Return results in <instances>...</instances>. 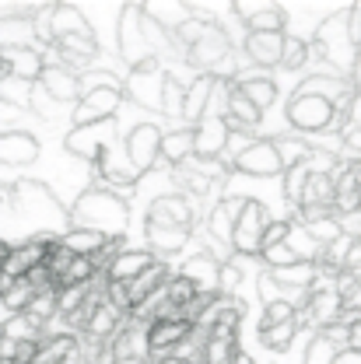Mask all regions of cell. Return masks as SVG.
<instances>
[{
  "label": "cell",
  "mask_w": 361,
  "mask_h": 364,
  "mask_svg": "<svg viewBox=\"0 0 361 364\" xmlns=\"http://www.w3.org/2000/svg\"><path fill=\"white\" fill-rule=\"evenodd\" d=\"M53 238H21V242H11L4 259H0V277L4 280H25L36 267H43L46 249H49Z\"/></svg>",
  "instance_id": "obj_9"
},
{
  "label": "cell",
  "mask_w": 361,
  "mask_h": 364,
  "mask_svg": "<svg viewBox=\"0 0 361 364\" xmlns=\"http://www.w3.org/2000/svg\"><path fill=\"white\" fill-rule=\"evenodd\" d=\"M358 7H361V4H358Z\"/></svg>",
  "instance_id": "obj_50"
},
{
  "label": "cell",
  "mask_w": 361,
  "mask_h": 364,
  "mask_svg": "<svg viewBox=\"0 0 361 364\" xmlns=\"http://www.w3.org/2000/svg\"><path fill=\"white\" fill-rule=\"evenodd\" d=\"M155 259H158V256H151L147 249H127V245H123L116 256H109V263H105L102 277L113 280V284H130V280L140 277Z\"/></svg>",
  "instance_id": "obj_16"
},
{
  "label": "cell",
  "mask_w": 361,
  "mask_h": 364,
  "mask_svg": "<svg viewBox=\"0 0 361 364\" xmlns=\"http://www.w3.org/2000/svg\"><path fill=\"white\" fill-rule=\"evenodd\" d=\"M284 119L298 136H319V134H340L344 116L316 95H291L284 105Z\"/></svg>",
  "instance_id": "obj_2"
},
{
  "label": "cell",
  "mask_w": 361,
  "mask_h": 364,
  "mask_svg": "<svg viewBox=\"0 0 361 364\" xmlns=\"http://www.w3.org/2000/svg\"><path fill=\"white\" fill-rule=\"evenodd\" d=\"M228 144V127L218 116H204L197 127H193V158H204V161H218L221 151Z\"/></svg>",
  "instance_id": "obj_15"
},
{
  "label": "cell",
  "mask_w": 361,
  "mask_h": 364,
  "mask_svg": "<svg viewBox=\"0 0 361 364\" xmlns=\"http://www.w3.org/2000/svg\"><path fill=\"white\" fill-rule=\"evenodd\" d=\"M239 210H242V196H221L218 203H211L204 235H207L211 242H218V245L228 249V238H231V228L239 221ZM228 252H231V249H228Z\"/></svg>",
  "instance_id": "obj_18"
},
{
  "label": "cell",
  "mask_w": 361,
  "mask_h": 364,
  "mask_svg": "<svg viewBox=\"0 0 361 364\" xmlns=\"http://www.w3.org/2000/svg\"><path fill=\"white\" fill-rule=\"evenodd\" d=\"M169 277H172L169 263H165V259H155V263L140 273V277H134L130 284H123V291H127V301H130V312H134V309L140 305V301H144V298H147V294H151V291H158V287H162Z\"/></svg>",
  "instance_id": "obj_24"
},
{
  "label": "cell",
  "mask_w": 361,
  "mask_h": 364,
  "mask_svg": "<svg viewBox=\"0 0 361 364\" xmlns=\"http://www.w3.org/2000/svg\"><path fill=\"white\" fill-rule=\"evenodd\" d=\"M309 172H313V158L302 161V165H295V168H284V172H281V196H284V203L291 207V214H295V207H298V196H302V186L309 179Z\"/></svg>",
  "instance_id": "obj_32"
},
{
  "label": "cell",
  "mask_w": 361,
  "mask_h": 364,
  "mask_svg": "<svg viewBox=\"0 0 361 364\" xmlns=\"http://www.w3.org/2000/svg\"><path fill=\"white\" fill-rule=\"evenodd\" d=\"M116 56L130 63V70L155 60L151 49L140 36V4H120V21H116Z\"/></svg>",
  "instance_id": "obj_7"
},
{
  "label": "cell",
  "mask_w": 361,
  "mask_h": 364,
  "mask_svg": "<svg viewBox=\"0 0 361 364\" xmlns=\"http://www.w3.org/2000/svg\"><path fill=\"white\" fill-rule=\"evenodd\" d=\"M182 95H186V88L165 74V85H162V112H165V116L182 119Z\"/></svg>",
  "instance_id": "obj_37"
},
{
  "label": "cell",
  "mask_w": 361,
  "mask_h": 364,
  "mask_svg": "<svg viewBox=\"0 0 361 364\" xmlns=\"http://www.w3.org/2000/svg\"><path fill=\"white\" fill-rule=\"evenodd\" d=\"M330 364H361V350H337Z\"/></svg>",
  "instance_id": "obj_44"
},
{
  "label": "cell",
  "mask_w": 361,
  "mask_h": 364,
  "mask_svg": "<svg viewBox=\"0 0 361 364\" xmlns=\"http://www.w3.org/2000/svg\"><path fill=\"white\" fill-rule=\"evenodd\" d=\"M0 340H4V336H0Z\"/></svg>",
  "instance_id": "obj_49"
},
{
  "label": "cell",
  "mask_w": 361,
  "mask_h": 364,
  "mask_svg": "<svg viewBox=\"0 0 361 364\" xmlns=\"http://www.w3.org/2000/svg\"><path fill=\"white\" fill-rule=\"evenodd\" d=\"M32 298H36V291H32L28 280H7L4 291H0V309H4L7 316H21V312L32 305Z\"/></svg>",
  "instance_id": "obj_31"
},
{
  "label": "cell",
  "mask_w": 361,
  "mask_h": 364,
  "mask_svg": "<svg viewBox=\"0 0 361 364\" xmlns=\"http://www.w3.org/2000/svg\"><path fill=\"white\" fill-rule=\"evenodd\" d=\"M176 273H179L182 280L193 284L197 294H218V263H214L211 256L197 252V256H189Z\"/></svg>",
  "instance_id": "obj_23"
},
{
  "label": "cell",
  "mask_w": 361,
  "mask_h": 364,
  "mask_svg": "<svg viewBox=\"0 0 361 364\" xmlns=\"http://www.w3.org/2000/svg\"><path fill=\"white\" fill-rule=\"evenodd\" d=\"M355 193H358V200H361V165L355 168Z\"/></svg>",
  "instance_id": "obj_46"
},
{
  "label": "cell",
  "mask_w": 361,
  "mask_h": 364,
  "mask_svg": "<svg viewBox=\"0 0 361 364\" xmlns=\"http://www.w3.org/2000/svg\"><path fill=\"white\" fill-rule=\"evenodd\" d=\"M281 49H284V32H246V43L239 53L253 67L273 70V67H281Z\"/></svg>",
  "instance_id": "obj_13"
},
{
  "label": "cell",
  "mask_w": 361,
  "mask_h": 364,
  "mask_svg": "<svg viewBox=\"0 0 361 364\" xmlns=\"http://www.w3.org/2000/svg\"><path fill=\"white\" fill-rule=\"evenodd\" d=\"M67 225L88 228V231H98L113 242H123L127 228H130V203L105 193V189H98V186H88L67 207Z\"/></svg>",
  "instance_id": "obj_1"
},
{
  "label": "cell",
  "mask_w": 361,
  "mask_h": 364,
  "mask_svg": "<svg viewBox=\"0 0 361 364\" xmlns=\"http://www.w3.org/2000/svg\"><path fill=\"white\" fill-rule=\"evenodd\" d=\"M36 85H39L56 105H67V109H74L78 98H81L78 74H70V70H63V67H43V74H39Z\"/></svg>",
  "instance_id": "obj_17"
},
{
  "label": "cell",
  "mask_w": 361,
  "mask_h": 364,
  "mask_svg": "<svg viewBox=\"0 0 361 364\" xmlns=\"http://www.w3.org/2000/svg\"><path fill=\"white\" fill-rule=\"evenodd\" d=\"M288 291H309L313 280H316V267L313 263H295V267H284V270H267Z\"/></svg>",
  "instance_id": "obj_33"
},
{
  "label": "cell",
  "mask_w": 361,
  "mask_h": 364,
  "mask_svg": "<svg viewBox=\"0 0 361 364\" xmlns=\"http://www.w3.org/2000/svg\"><path fill=\"white\" fill-rule=\"evenodd\" d=\"M123 109V91L116 88H91L78 98V105L70 109V127H91V123H105L116 119V112Z\"/></svg>",
  "instance_id": "obj_8"
},
{
  "label": "cell",
  "mask_w": 361,
  "mask_h": 364,
  "mask_svg": "<svg viewBox=\"0 0 361 364\" xmlns=\"http://www.w3.org/2000/svg\"><path fill=\"white\" fill-rule=\"evenodd\" d=\"M211 85H214V77H207V74H197L186 85V95H182V123L186 127H197L204 119V109H207V98H211Z\"/></svg>",
  "instance_id": "obj_25"
},
{
  "label": "cell",
  "mask_w": 361,
  "mask_h": 364,
  "mask_svg": "<svg viewBox=\"0 0 361 364\" xmlns=\"http://www.w3.org/2000/svg\"><path fill=\"white\" fill-rule=\"evenodd\" d=\"M49 36L63 39V36H91L88 18L81 11V4H49Z\"/></svg>",
  "instance_id": "obj_22"
},
{
  "label": "cell",
  "mask_w": 361,
  "mask_h": 364,
  "mask_svg": "<svg viewBox=\"0 0 361 364\" xmlns=\"http://www.w3.org/2000/svg\"><path fill=\"white\" fill-rule=\"evenodd\" d=\"M344 127H355L361 130V91H351V98H347V105H344Z\"/></svg>",
  "instance_id": "obj_41"
},
{
  "label": "cell",
  "mask_w": 361,
  "mask_h": 364,
  "mask_svg": "<svg viewBox=\"0 0 361 364\" xmlns=\"http://www.w3.org/2000/svg\"><path fill=\"white\" fill-rule=\"evenodd\" d=\"M4 77H7V67H4V63H0V81H4Z\"/></svg>",
  "instance_id": "obj_48"
},
{
  "label": "cell",
  "mask_w": 361,
  "mask_h": 364,
  "mask_svg": "<svg viewBox=\"0 0 361 364\" xmlns=\"http://www.w3.org/2000/svg\"><path fill=\"white\" fill-rule=\"evenodd\" d=\"M231 364H256V361H253V358H249V354H246V350H239V354H235V358H231Z\"/></svg>",
  "instance_id": "obj_45"
},
{
  "label": "cell",
  "mask_w": 361,
  "mask_h": 364,
  "mask_svg": "<svg viewBox=\"0 0 361 364\" xmlns=\"http://www.w3.org/2000/svg\"><path fill=\"white\" fill-rule=\"evenodd\" d=\"M347 85L355 91H361V49L355 53V63H351V70H347Z\"/></svg>",
  "instance_id": "obj_43"
},
{
  "label": "cell",
  "mask_w": 361,
  "mask_h": 364,
  "mask_svg": "<svg viewBox=\"0 0 361 364\" xmlns=\"http://www.w3.org/2000/svg\"><path fill=\"white\" fill-rule=\"evenodd\" d=\"M144 242H147V252L151 256H176L182 252L189 242H193V231L186 228H165V225H155V221H144Z\"/></svg>",
  "instance_id": "obj_20"
},
{
  "label": "cell",
  "mask_w": 361,
  "mask_h": 364,
  "mask_svg": "<svg viewBox=\"0 0 361 364\" xmlns=\"http://www.w3.org/2000/svg\"><path fill=\"white\" fill-rule=\"evenodd\" d=\"M162 85H165V70L158 60H147L134 70L123 74V98H130L137 109H147V112H162Z\"/></svg>",
  "instance_id": "obj_4"
},
{
  "label": "cell",
  "mask_w": 361,
  "mask_h": 364,
  "mask_svg": "<svg viewBox=\"0 0 361 364\" xmlns=\"http://www.w3.org/2000/svg\"><path fill=\"white\" fill-rule=\"evenodd\" d=\"M25 179L18 168H7V165H0V189H14L18 182Z\"/></svg>",
  "instance_id": "obj_42"
},
{
  "label": "cell",
  "mask_w": 361,
  "mask_h": 364,
  "mask_svg": "<svg viewBox=\"0 0 361 364\" xmlns=\"http://www.w3.org/2000/svg\"><path fill=\"white\" fill-rule=\"evenodd\" d=\"M32 11H36V7H21V11L0 18V53H4V49H36Z\"/></svg>",
  "instance_id": "obj_19"
},
{
  "label": "cell",
  "mask_w": 361,
  "mask_h": 364,
  "mask_svg": "<svg viewBox=\"0 0 361 364\" xmlns=\"http://www.w3.org/2000/svg\"><path fill=\"white\" fill-rule=\"evenodd\" d=\"M39 154H43V147H39V140L32 134H25V130H0V165L21 172V168L36 165Z\"/></svg>",
  "instance_id": "obj_12"
},
{
  "label": "cell",
  "mask_w": 361,
  "mask_h": 364,
  "mask_svg": "<svg viewBox=\"0 0 361 364\" xmlns=\"http://www.w3.org/2000/svg\"><path fill=\"white\" fill-rule=\"evenodd\" d=\"M56 242H60L70 256H98V252H105V249L113 245V238H105V235H98V231H88V228H67Z\"/></svg>",
  "instance_id": "obj_26"
},
{
  "label": "cell",
  "mask_w": 361,
  "mask_h": 364,
  "mask_svg": "<svg viewBox=\"0 0 361 364\" xmlns=\"http://www.w3.org/2000/svg\"><path fill=\"white\" fill-rule=\"evenodd\" d=\"M116 140H120L116 119H105V123H91V127H70V134L63 136V147H67L74 158L95 165L102 154H109L113 147H120Z\"/></svg>",
  "instance_id": "obj_3"
},
{
  "label": "cell",
  "mask_w": 361,
  "mask_h": 364,
  "mask_svg": "<svg viewBox=\"0 0 361 364\" xmlns=\"http://www.w3.org/2000/svg\"><path fill=\"white\" fill-rule=\"evenodd\" d=\"M271 144H273V151H277L281 172H284V168H295V165H302V161H309V158H313V147H309L298 134L271 136Z\"/></svg>",
  "instance_id": "obj_30"
},
{
  "label": "cell",
  "mask_w": 361,
  "mask_h": 364,
  "mask_svg": "<svg viewBox=\"0 0 361 364\" xmlns=\"http://www.w3.org/2000/svg\"><path fill=\"white\" fill-rule=\"evenodd\" d=\"M267 221H271V218H267L263 203H256V200H242L239 221H235L231 238H228L231 256H239V259H256V256H260V238H263Z\"/></svg>",
  "instance_id": "obj_5"
},
{
  "label": "cell",
  "mask_w": 361,
  "mask_h": 364,
  "mask_svg": "<svg viewBox=\"0 0 361 364\" xmlns=\"http://www.w3.org/2000/svg\"><path fill=\"white\" fill-rule=\"evenodd\" d=\"M0 63L7 67V77L36 85L39 74H43V49H4Z\"/></svg>",
  "instance_id": "obj_21"
},
{
  "label": "cell",
  "mask_w": 361,
  "mask_h": 364,
  "mask_svg": "<svg viewBox=\"0 0 361 364\" xmlns=\"http://www.w3.org/2000/svg\"><path fill=\"white\" fill-rule=\"evenodd\" d=\"M298 316V309L295 305H288V301H271V305H263V318H260V329H267V326H281V322H288V318Z\"/></svg>",
  "instance_id": "obj_39"
},
{
  "label": "cell",
  "mask_w": 361,
  "mask_h": 364,
  "mask_svg": "<svg viewBox=\"0 0 361 364\" xmlns=\"http://www.w3.org/2000/svg\"><path fill=\"white\" fill-rule=\"evenodd\" d=\"M28 112H36L39 119H56L60 112H67V105H56V102H53L39 85H32V95H28Z\"/></svg>",
  "instance_id": "obj_36"
},
{
  "label": "cell",
  "mask_w": 361,
  "mask_h": 364,
  "mask_svg": "<svg viewBox=\"0 0 361 364\" xmlns=\"http://www.w3.org/2000/svg\"><path fill=\"white\" fill-rule=\"evenodd\" d=\"M155 364H186V361H179V358H165V361H155Z\"/></svg>",
  "instance_id": "obj_47"
},
{
  "label": "cell",
  "mask_w": 361,
  "mask_h": 364,
  "mask_svg": "<svg viewBox=\"0 0 361 364\" xmlns=\"http://www.w3.org/2000/svg\"><path fill=\"white\" fill-rule=\"evenodd\" d=\"M284 249L298 259V263H316L319 252H323V245L313 242V235L305 231V228L298 225L295 218H288V235H284Z\"/></svg>",
  "instance_id": "obj_29"
},
{
  "label": "cell",
  "mask_w": 361,
  "mask_h": 364,
  "mask_svg": "<svg viewBox=\"0 0 361 364\" xmlns=\"http://www.w3.org/2000/svg\"><path fill=\"white\" fill-rule=\"evenodd\" d=\"M302 67H309V43L298 36H284V49H281V67L288 74H298Z\"/></svg>",
  "instance_id": "obj_34"
},
{
  "label": "cell",
  "mask_w": 361,
  "mask_h": 364,
  "mask_svg": "<svg viewBox=\"0 0 361 364\" xmlns=\"http://www.w3.org/2000/svg\"><path fill=\"white\" fill-rule=\"evenodd\" d=\"M284 235H288V218H271L263 228V238H260V252L284 245Z\"/></svg>",
  "instance_id": "obj_40"
},
{
  "label": "cell",
  "mask_w": 361,
  "mask_h": 364,
  "mask_svg": "<svg viewBox=\"0 0 361 364\" xmlns=\"http://www.w3.org/2000/svg\"><path fill=\"white\" fill-rule=\"evenodd\" d=\"M186 158H193V127H179V130H162V144H158V161H165L169 168L182 165Z\"/></svg>",
  "instance_id": "obj_27"
},
{
  "label": "cell",
  "mask_w": 361,
  "mask_h": 364,
  "mask_svg": "<svg viewBox=\"0 0 361 364\" xmlns=\"http://www.w3.org/2000/svg\"><path fill=\"white\" fill-rule=\"evenodd\" d=\"M231 172L235 176H246V179H277L281 176V161H277V151H273L271 136H256L231 161Z\"/></svg>",
  "instance_id": "obj_10"
},
{
  "label": "cell",
  "mask_w": 361,
  "mask_h": 364,
  "mask_svg": "<svg viewBox=\"0 0 361 364\" xmlns=\"http://www.w3.org/2000/svg\"><path fill=\"white\" fill-rule=\"evenodd\" d=\"M333 354H337V350H333L323 336L313 333V336H309V347L302 350V364H330L333 361Z\"/></svg>",
  "instance_id": "obj_38"
},
{
  "label": "cell",
  "mask_w": 361,
  "mask_h": 364,
  "mask_svg": "<svg viewBox=\"0 0 361 364\" xmlns=\"http://www.w3.org/2000/svg\"><path fill=\"white\" fill-rule=\"evenodd\" d=\"M158 144H162V127L158 123H137L123 134V158H127L130 172L137 176V182L158 165Z\"/></svg>",
  "instance_id": "obj_6"
},
{
  "label": "cell",
  "mask_w": 361,
  "mask_h": 364,
  "mask_svg": "<svg viewBox=\"0 0 361 364\" xmlns=\"http://www.w3.org/2000/svg\"><path fill=\"white\" fill-rule=\"evenodd\" d=\"M28 95H32V85H25V81H14V77L0 81V102L14 112H28Z\"/></svg>",
  "instance_id": "obj_35"
},
{
  "label": "cell",
  "mask_w": 361,
  "mask_h": 364,
  "mask_svg": "<svg viewBox=\"0 0 361 364\" xmlns=\"http://www.w3.org/2000/svg\"><path fill=\"white\" fill-rule=\"evenodd\" d=\"M228 85L239 91V95H242L253 109H260V112H267L273 102H277V95H281L277 81H273L271 74H263V70H256V74H242V70H239Z\"/></svg>",
  "instance_id": "obj_14"
},
{
  "label": "cell",
  "mask_w": 361,
  "mask_h": 364,
  "mask_svg": "<svg viewBox=\"0 0 361 364\" xmlns=\"http://www.w3.org/2000/svg\"><path fill=\"white\" fill-rule=\"evenodd\" d=\"M144 221L193 231V221H197V203H193L189 196H182V193H165V196H155V200L147 203Z\"/></svg>",
  "instance_id": "obj_11"
},
{
  "label": "cell",
  "mask_w": 361,
  "mask_h": 364,
  "mask_svg": "<svg viewBox=\"0 0 361 364\" xmlns=\"http://www.w3.org/2000/svg\"><path fill=\"white\" fill-rule=\"evenodd\" d=\"M302 312L295 318H288V322H281V326H267V329H260V343H263V350L267 354H288L291 347H295V340L302 336Z\"/></svg>",
  "instance_id": "obj_28"
}]
</instances>
